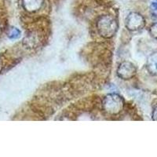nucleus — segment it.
<instances>
[{"instance_id": "1", "label": "nucleus", "mask_w": 157, "mask_h": 157, "mask_svg": "<svg viewBox=\"0 0 157 157\" xmlns=\"http://www.w3.org/2000/svg\"><path fill=\"white\" fill-rule=\"evenodd\" d=\"M97 31L104 39H111L116 35L118 30L116 20L110 15H104L97 21Z\"/></svg>"}, {"instance_id": "2", "label": "nucleus", "mask_w": 157, "mask_h": 157, "mask_svg": "<svg viewBox=\"0 0 157 157\" xmlns=\"http://www.w3.org/2000/svg\"><path fill=\"white\" fill-rule=\"evenodd\" d=\"M124 107L123 97L115 93L109 94L102 100V108L107 114L116 116L120 114Z\"/></svg>"}, {"instance_id": "3", "label": "nucleus", "mask_w": 157, "mask_h": 157, "mask_svg": "<svg viewBox=\"0 0 157 157\" xmlns=\"http://www.w3.org/2000/svg\"><path fill=\"white\" fill-rule=\"evenodd\" d=\"M146 25L145 17L137 12H131L125 20V26L130 32H138L142 30Z\"/></svg>"}, {"instance_id": "4", "label": "nucleus", "mask_w": 157, "mask_h": 157, "mask_svg": "<svg viewBox=\"0 0 157 157\" xmlns=\"http://www.w3.org/2000/svg\"><path fill=\"white\" fill-rule=\"evenodd\" d=\"M118 77L123 80H130L137 74V68L134 63L125 61L120 63L116 70Z\"/></svg>"}, {"instance_id": "5", "label": "nucleus", "mask_w": 157, "mask_h": 157, "mask_svg": "<svg viewBox=\"0 0 157 157\" xmlns=\"http://www.w3.org/2000/svg\"><path fill=\"white\" fill-rule=\"evenodd\" d=\"M44 0H22L23 8L29 13H35L41 10Z\"/></svg>"}, {"instance_id": "6", "label": "nucleus", "mask_w": 157, "mask_h": 157, "mask_svg": "<svg viewBox=\"0 0 157 157\" xmlns=\"http://www.w3.org/2000/svg\"><path fill=\"white\" fill-rule=\"evenodd\" d=\"M146 69L149 74L157 76V52H153L148 57Z\"/></svg>"}, {"instance_id": "7", "label": "nucleus", "mask_w": 157, "mask_h": 157, "mask_svg": "<svg viewBox=\"0 0 157 157\" xmlns=\"http://www.w3.org/2000/svg\"><path fill=\"white\" fill-rule=\"evenodd\" d=\"M21 32L16 27H12L11 29H10L9 32H8L7 36L9 39H17L18 38H20L21 36Z\"/></svg>"}, {"instance_id": "8", "label": "nucleus", "mask_w": 157, "mask_h": 157, "mask_svg": "<svg viewBox=\"0 0 157 157\" xmlns=\"http://www.w3.org/2000/svg\"><path fill=\"white\" fill-rule=\"evenodd\" d=\"M149 33L152 38L157 39V22L151 25V27L149 28Z\"/></svg>"}, {"instance_id": "9", "label": "nucleus", "mask_w": 157, "mask_h": 157, "mask_svg": "<svg viewBox=\"0 0 157 157\" xmlns=\"http://www.w3.org/2000/svg\"><path fill=\"white\" fill-rule=\"evenodd\" d=\"M152 118L154 121H157V106L154 109L153 112H152Z\"/></svg>"}, {"instance_id": "10", "label": "nucleus", "mask_w": 157, "mask_h": 157, "mask_svg": "<svg viewBox=\"0 0 157 157\" xmlns=\"http://www.w3.org/2000/svg\"><path fill=\"white\" fill-rule=\"evenodd\" d=\"M151 7H152L154 10H157V0H154L153 2L151 3Z\"/></svg>"}, {"instance_id": "11", "label": "nucleus", "mask_w": 157, "mask_h": 157, "mask_svg": "<svg viewBox=\"0 0 157 157\" xmlns=\"http://www.w3.org/2000/svg\"><path fill=\"white\" fill-rule=\"evenodd\" d=\"M2 60L1 59V57H0V71H1V70H2Z\"/></svg>"}, {"instance_id": "12", "label": "nucleus", "mask_w": 157, "mask_h": 157, "mask_svg": "<svg viewBox=\"0 0 157 157\" xmlns=\"http://www.w3.org/2000/svg\"><path fill=\"white\" fill-rule=\"evenodd\" d=\"M2 33V29H1V26H0V35Z\"/></svg>"}]
</instances>
